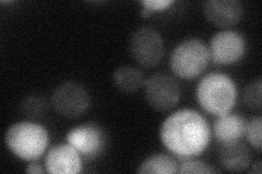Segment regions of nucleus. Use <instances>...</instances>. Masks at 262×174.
I'll list each match as a JSON object with an SVG mask.
<instances>
[{
    "instance_id": "obj_1",
    "label": "nucleus",
    "mask_w": 262,
    "mask_h": 174,
    "mask_svg": "<svg viewBox=\"0 0 262 174\" xmlns=\"http://www.w3.org/2000/svg\"><path fill=\"white\" fill-rule=\"evenodd\" d=\"M160 138L167 151L183 160L206 151L211 140V130L201 113L186 108L164 120Z\"/></svg>"
},
{
    "instance_id": "obj_2",
    "label": "nucleus",
    "mask_w": 262,
    "mask_h": 174,
    "mask_svg": "<svg viewBox=\"0 0 262 174\" xmlns=\"http://www.w3.org/2000/svg\"><path fill=\"white\" fill-rule=\"evenodd\" d=\"M238 90L233 79L222 72H211L196 85L195 98L202 109L215 117L229 113L236 105Z\"/></svg>"
},
{
    "instance_id": "obj_3",
    "label": "nucleus",
    "mask_w": 262,
    "mask_h": 174,
    "mask_svg": "<svg viewBox=\"0 0 262 174\" xmlns=\"http://www.w3.org/2000/svg\"><path fill=\"white\" fill-rule=\"evenodd\" d=\"M5 143L8 149L24 161L37 160L49 144L47 129L38 123L23 121L14 123L7 130Z\"/></svg>"
},
{
    "instance_id": "obj_4",
    "label": "nucleus",
    "mask_w": 262,
    "mask_h": 174,
    "mask_svg": "<svg viewBox=\"0 0 262 174\" xmlns=\"http://www.w3.org/2000/svg\"><path fill=\"white\" fill-rule=\"evenodd\" d=\"M209 62V48L199 38H188L180 41L169 58L171 71L185 80L199 77L207 69Z\"/></svg>"
},
{
    "instance_id": "obj_5",
    "label": "nucleus",
    "mask_w": 262,
    "mask_h": 174,
    "mask_svg": "<svg viewBox=\"0 0 262 174\" xmlns=\"http://www.w3.org/2000/svg\"><path fill=\"white\" fill-rule=\"evenodd\" d=\"M129 51L134 60L143 68H154L164 57V40L152 28L142 27L131 34Z\"/></svg>"
},
{
    "instance_id": "obj_6",
    "label": "nucleus",
    "mask_w": 262,
    "mask_h": 174,
    "mask_svg": "<svg viewBox=\"0 0 262 174\" xmlns=\"http://www.w3.org/2000/svg\"><path fill=\"white\" fill-rule=\"evenodd\" d=\"M146 103L154 110L164 112L175 108L180 101L177 81L166 73H155L144 83Z\"/></svg>"
},
{
    "instance_id": "obj_7",
    "label": "nucleus",
    "mask_w": 262,
    "mask_h": 174,
    "mask_svg": "<svg viewBox=\"0 0 262 174\" xmlns=\"http://www.w3.org/2000/svg\"><path fill=\"white\" fill-rule=\"evenodd\" d=\"M54 109L68 119L81 117L90 107V99L86 89L79 83L64 82L57 86L52 95Z\"/></svg>"
},
{
    "instance_id": "obj_8",
    "label": "nucleus",
    "mask_w": 262,
    "mask_h": 174,
    "mask_svg": "<svg viewBox=\"0 0 262 174\" xmlns=\"http://www.w3.org/2000/svg\"><path fill=\"white\" fill-rule=\"evenodd\" d=\"M208 48L210 60L214 64H234L245 56L246 39L239 32L224 30L212 36Z\"/></svg>"
},
{
    "instance_id": "obj_9",
    "label": "nucleus",
    "mask_w": 262,
    "mask_h": 174,
    "mask_svg": "<svg viewBox=\"0 0 262 174\" xmlns=\"http://www.w3.org/2000/svg\"><path fill=\"white\" fill-rule=\"evenodd\" d=\"M67 143L76 148L80 155L86 159L100 156L106 146V134L104 130L96 123L81 124L71 129L67 136Z\"/></svg>"
},
{
    "instance_id": "obj_10",
    "label": "nucleus",
    "mask_w": 262,
    "mask_h": 174,
    "mask_svg": "<svg viewBox=\"0 0 262 174\" xmlns=\"http://www.w3.org/2000/svg\"><path fill=\"white\" fill-rule=\"evenodd\" d=\"M82 158L69 144L53 146L46 155L45 169L51 174H77L82 171Z\"/></svg>"
},
{
    "instance_id": "obj_11",
    "label": "nucleus",
    "mask_w": 262,
    "mask_h": 174,
    "mask_svg": "<svg viewBox=\"0 0 262 174\" xmlns=\"http://www.w3.org/2000/svg\"><path fill=\"white\" fill-rule=\"evenodd\" d=\"M203 13L217 28H232L242 19L243 5L238 0H208L203 4Z\"/></svg>"
},
{
    "instance_id": "obj_12",
    "label": "nucleus",
    "mask_w": 262,
    "mask_h": 174,
    "mask_svg": "<svg viewBox=\"0 0 262 174\" xmlns=\"http://www.w3.org/2000/svg\"><path fill=\"white\" fill-rule=\"evenodd\" d=\"M247 121L238 113H226L220 115L213 123V133L217 142L222 145L239 142L245 136Z\"/></svg>"
},
{
    "instance_id": "obj_13",
    "label": "nucleus",
    "mask_w": 262,
    "mask_h": 174,
    "mask_svg": "<svg viewBox=\"0 0 262 174\" xmlns=\"http://www.w3.org/2000/svg\"><path fill=\"white\" fill-rule=\"evenodd\" d=\"M220 162L227 171L243 172L250 167L251 153L241 140L224 144L220 151Z\"/></svg>"
},
{
    "instance_id": "obj_14",
    "label": "nucleus",
    "mask_w": 262,
    "mask_h": 174,
    "mask_svg": "<svg viewBox=\"0 0 262 174\" xmlns=\"http://www.w3.org/2000/svg\"><path fill=\"white\" fill-rule=\"evenodd\" d=\"M114 85L120 92L134 93L139 88L144 86V74L143 72L131 65H124L118 68L113 74Z\"/></svg>"
},
{
    "instance_id": "obj_15",
    "label": "nucleus",
    "mask_w": 262,
    "mask_h": 174,
    "mask_svg": "<svg viewBox=\"0 0 262 174\" xmlns=\"http://www.w3.org/2000/svg\"><path fill=\"white\" fill-rule=\"evenodd\" d=\"M178 172V163L165 154H154L139 165L137 173L141 174H174Z\"/></svg>"
},
{
    "instance_id": "obj_16",
    "label": "nucleus",
    "mask_w": 262,
    "mask_h": 174,
    "mask_svg": "<svg viewBox=\"0 0 262 174\" xmlns=\"http://www.w3.org/2000/svg\"><path fill=\"white\" fill-rule=\"evenodd\" d=\"M23 115L31 120H40L47 114L48 104L46 99L39 95H30L24 98L21 104Z\"/></svg>"
},
{
    "instance_id": "obj_17",
    "label": "nucleus",
    "mask_w": 262,
    "mask_h": 174,
    "mask_svg": "<svg viewBox=\"0 0 262 174\" xmlns=\"http://www.w3.org/2000/svg\"><path fill=\"white\" fill-rule=\"evenodd\" d=\"M261 79H257L244 89V103L252 110L261 109Z\"/></svg>"
},
{
    "instance_id": "obj_18",
    "label": "nucleus",
    "mask_w": 262,
    "mask_h": 174,
    "mask_svg": "<svg viewBox=\"0 0 262 174\" xmlns=\"http://www.w3.org/2000/svg\"><path fill=\"white\" fill-rule=\"evenodd\" d=\"M219 170L214 169L212 165L206 163L198 159H183V161L178 164V173L180 174H189V173H216Z\"/></svg>"
},
{
    "instance_id": "obj_19",
    "label": "nucleus",
    "mask_w": 262,
    "mask_h": 174,
    "mask_svg": "<svg viewBox=\"0 0 262 174\" xmlns=\"http://www.w3.org/2000/svg\"><path fill=\"white\" fill-rule=\"evenodd\" d=\"M261 127L262 119L260 115H258V117L252 118L246 123L245 128L246 138L257 152L261 151Z\"/></svg>"
},
{
    "instance_id": "obj_20",
    "label": "nucleus",
    "mask_w": 262,
    "mask_h": 174,
    "mask_svg": "<svg viewBox=\"0 0 262 174\" xmlns=\"http://www.w3.org/2000/svg\"><path fill=\"white\" fill-rule=\"evenodd\" d=\"M173 4V0H143V2H141V5L143 6L144 9H146L150 13L166 10Z\"/></svg>"
},
{
    "instance_id": "obj_21",
    "label": "nucleus",
    "mask_w": 262,
    "mask_h": 174,
    "mask_svg": "<svg viewBox=\"0 0 262 174\" xmlns=\"http://www.w3.org/2000/svg\"><path fill=\"white\" fill-rule=\"evenodd\" d=\"M27 173H35V174H43L46 172V169L43 168V165L40 164L38 161L33 160L29 163V165L26 169Z\"/></svg>"
},
{
    "instance_id": "obj_22",
    "label": "nucleus",
    "mask_w": 262,
    "mask_h": 174,
    "mask_svg": "<svg viewBox=\"0 0 262 174\" xmlns=\"http://www.w3.org/2000/svg\"><path fill=\"white\" fill-rule=\"evenodd\" d=\"M261 172H262V168H261V161H260V160H258V161H256L255 163L252 164L251 170H250V173H258V174H260Z\"/></svg>"
}]
</instances>
